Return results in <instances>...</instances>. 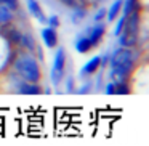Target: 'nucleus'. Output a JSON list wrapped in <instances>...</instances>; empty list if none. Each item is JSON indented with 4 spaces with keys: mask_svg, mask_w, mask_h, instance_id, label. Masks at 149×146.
I'll use <instances>...</instances> for the list:
<instances>
[{
    "mask_svg": "<svg viewBox=\"0 0 149 146\" xmlns=\"http://www.w3.org/2000/svg\"><path fill=\"white\" fill-rule=\"evenodd\" d=\"M138 58L133 48H120L114 50L109 55V79L112 82H127L130 74L135 69V59Z\"/></svg>",
    "mask_w": 149,
    "mask_h": 146,
    "instance_id": "nucleus-1",
    "label": "nucleus"
},
{
    "mask_svg": "<svg viewBox=\"0 0 149 146\" xmlns=\"http://www.w3.org/2000/svg\"><path fill=\"white\" fill-rule=\"evenodd\" d=\"M13 69L21 79H24L27 82L39 84L40 77H42L39 61L29 53H19L13 61Z\"/></svg>",
    "mask_w": 149,
    "mask_h": 146,
    "instance_id": "nucleus-2",
    "label": "nucleus"
},
{
    "mask_svg": "<svg viewBox=\"0 0 149 146\" xmlns=\"http://www.w3.org/2000/svg\"><path fill=\"white\" fill-rule=\"evenodd\" d=\"M66 71V52L63 47H59L56 50L55 59H53V66H52V72H50V77H52V84L55 87H58L59 82L63 80V75Z\"/></svg>",
    "mask_w": 149,
    "mask_h": 146,
    "instance_id": "nucleus-3",
    "label": "nucleus"
},
{
    "mask_svg": "<svg viewBox=\"0 0 149 146\" xmlns=\"http://www.w3.org/2000/svg\"><path fill=\"white\" fill-rule=\"evenodd\" d=\"M15 80H13V90L18 95H42V87L39 84H34V82H27L24 79H21L19 75L15 72Z\"/></svg>",
    "mask_w": 149,
    "mask_h": 146,
    "instance_id": "nucleus-4",
    "label": "nucleus"
},
{
    "mask_svg": "<svg viewBox=\"0 0 149 146\" xmlns=\"http://www.w3.org/2000/svg\"><path fill=\"white\" fill-rule=\"evenodd\" d=\"M104 32H106V26H104V24L100 21V23H95L93 26L87 27V31H85V36L88 37L91 47L95 48V47L100 45V42H101V39H103Z\"/></svg>",
    "mask_w": 149,
    "mask_h": 146,
    "instance_id": "nucleus-5",
    "label": "nucleus"
},
{
    "mask_svg": "<svg viewBox=\"0 0 149 146\" xmlns=\"http://www.w3.org/2000/svg\"><path fill=\"white\" fill-rule=\"evenodd\" d=\"M42 40L47 48H56V45H58V32H56L55 27L47 26L45 29H42Z\"/></svg>",
    "mask_w": 149,
    "mask_h": 146,
    "instance_id": "nucleus-6",
    "label": "nucleus"
},
{
    "mask_svg": "<svg viewBox=\"0 0 149 146\" xmlns=\"http://www.w3.org/2000/svg\"><path fill=\"white\" fill-rule=\"evenodd\" d=\"M100 68H101V56H93V58L88 59L84 64V68H82V71H80V77H88V75L98 72Z\"/></svg>",
    "mask_w": 149,
    "mask_h": 146,
    "instance_id": "nucleus-7",
    "label": "nucleus"
},
{
    "mask_svg": "<svg viewBox=\"0 0 149 146\" xmlns=\"http://www.w3.org/2000/svg\"><path fill=\"white\" fill-rule=\"evenodd\" d=\"M27 8H29V11L32 13V16L37 18L39 23H42V24L47 23V16H45V13H43L42 7H40V3L37 0H27Z\"/></svg>",
    "mask_w": 149,
    "mask_h": 146,
    "instance_id": "nucleus-8",
    "label": "nucleus"
},
{
    "mask_svg": "<svg viewBox=\"0 0 149 146\" xmlns=\"http://www.w3.org/2000/svg\"><path fill=\"white\" fill-rule=\"evenodd\" d=\"M75 50H77L79 53H82V55H85V53H88L93 47H91L90 40H88V37L85 36V34H80V36L75 39V43H74Z\"/></svg>",
    "mask_w": 149,
    "mask_h": 146,
    "instance_id": "nucleus-9",
    "label": "nucleus"
},
{
    "mask_svg": "<svg viewBox=\"0 0 149 146\" xmlns=\"http://www.w3.org/2000/svg\"><path fill=\"white\" fill-rule=\"evenodd\" d=\"M72 8V13H71V21L74 24H79L82 20H84L85 16H87V8H85V5L82 3H75Z\"/></svg>",
    "mask_w": 149,
    "mask_h": 146,
    "instance_id": "nucleus-10",
    "label": "nucleus"
},
{
    "mask_svg": "<svg viewBox=\"0 0 149 146\" xmlns=\"http://www.w3.org/2000/svg\"><path fill=\"white\" fill-rule=\"evenodd\" d=\"M122 5H123V0H116V2L109 7V10H106V20L109 21V23H112L114 20H117L120 10H122Z\"/></svg>",
    "mask_w": 149,
    "mask_h": 146,
    "instance_id": "nucleus-11",
    "label": "nucleus"
},
{
    "mask_svg": "<svg viewBox=\"0 0 149 146\" xmlns=\"http://www.w3.org/2000/svg\"><path fill=\"white\" fill-rule=\"evenodd\" d=\"M119 37V45L125 47V48H135L138 43V36H132V34H120Z\"/></svg>",
    "mask_w": 149,
    "mask_h": 146,
    "instance_id": "nucleus-12",
    "label": "nucleus"
},
{
    "mask_svg": "<svg viewBox=\"0 0 149 146\" xmlns=\"http://www.w3.org/2000/svg\"><path fill=\"white\" fill-rule=\"evenodd\" d=\"M21 48L27 50V52H34V50H37V43H36V39H34L31 34H26L23 32V39H21Z\"/></svg>",
    "mask_w": 149,
    "mask_h": 146,
    "instance_id": "nucleus-13",
    "label": "nucleus"
},
{
    "mask_svg": "<svg viewBox=\"0 0 149 146\" xmlns=\"http://www.w3.org/2000/svg\"><path fill=\"white\" fill-rule=\"evenodd\" d=\"M13 20V11L5 5H0V27L2 26H8Z\"/></svg>",
    "mask_w": 149,
    "mask_h": 146,
    "instance_id": "nucleus-14",
    "label": "nucleus"
},
{
    "mask_svg": "<svg viewBox=\"0 0 149 146\" xmlns=\"http://www.w3.org/2000/svg\"><path fill=\"white\" fill-rule=\"evenodd\" d=\"M128 82H114V95H130Z\"/></svg>",
    "mask_w": 149,
    "mask_h": 146,
    "instance_id": "nucleus-15",
    "label": "nucleus"
},
{
    "mask_svg": "<svg viewBox=\"0 0 149 146\" xmlns=\"http://www.w3.org/2000/svg\"><path fill=\"white\" fill-rule=\"evenodd\" d=\"M122 8H123V16H128L132 11H135L138 8V0H125Z\"/></svg>",
    "mask_w": 149,
    "mask_h": 146,
    "instance_id": "nucleus-16",
    "label": "nucleus"
},
{
    "mask_svg": "<svg viewBox=\"0 0 149 146\" xmlns=\"http://www.w3.org/2000/svg\"><path fill=\"white\" fill-rule=\"evenodd\" d=\"M47 24H48L50 27H59V24H61V21H59V18L56 16V15H52V16L47 18Z\"/></svg>",
    "mask_w": 149,
    "mask_h": 146,
    "instance_id": "nucleus-17",
    "label": "nucleus"
},
{
    "mask_svg": "<svg viewBox=\"0 0 149 146\" xmlns=\"http://www.w3.org/2000/svg\"><path fill=\"white\" fill-rule=\"evenodd\" d=\"M125 21H127V16H123V15H122V18H120V20L117 21V24H116L114 36H120V32H122V29H123V24H125Z\"/></svg>",
    "mask_w": 149,
    "mask_h": 146,
    "instance_id": "nucleus-18",
    "label": "nucleus"
},
{
    "mask_svg": "<svg viewBox=\"0 0 149 146\" xmlns=\"http://www.w3.org/2000/svg\"><path fill=\"white\" fill-rule=\"evenodd\" d=\"M91 87H93V84H91L90 80H87L84 85H82L80 88L77 90V95H84V93H90V90H91Z\"/></svg>",
    "mask_w": 149,
    "mask_h": 146,
    "instance_id": "nucleus-19",
    "label": "nucleus"
},
{
    "mask_svg": "<svg viewBox=\"0 0 149 146\" xmlns=\"http://www.w3.org/2000/svg\"><path fill=\"white\" fill-rule=\"evenodd\" d=\"M104 18H106V8H103V7H101L100 10H98L96 13H95L93 21H95V23H100V21H103Z\"/></svg>",
    "mask_w": 149,
    "mask_h": 146,
    "instance_id": "nucleus-20",
    "label": "nucleus"
},
{
    "mask_svg": "<svg viewBox=\"0 0 149 146\" xmlns=\"http://www.w3.org/2000/svg\"><path fill=\"white\" fill-rule=\"evenodd\" d=\"M2 5H5V7H8L11 11L18 10V0H3V2H2Z\"/></svg>",
    "mask_w": 149,
    "mask_h": 146,
    "instance_id": "nucleus-21",
    "label": "nucleus"
},
{
    "mask_svg": "<svg viewBox=\"0 0 149 146\" xmlns=\"http://www.w3.org/2000/svg\"><path fill=\"white\" fill-rule=\"evenodd\" d=\"M104 93L106 95H114V82L109 80L106 84V87H104Z\"/></svg>",
    "mask_w": 149,
    "mask_h": 146,
    "instance_id": "nucleus-22",
    "label": "nucleus"
},
{
    "mask_svg": "<svg viewBox=\"0 0 149 146\" xmlns=\"http://www.w3.org/2000/svg\"><path fill=\"white\" fill-rule=\"evenodd\" d=\"M59 2H63V3H64L66 7H69V8L74 7V5L77 3V0H59Z\"/></svg>",
    "mask_w": 149,
    "mask_h": 146,
    "instance_id": "nucleus-23",
    "label": "nucleus"
},
{
    "mask_svg": "<svg viewBox=\"0 0 149 146\" xmlns=\"http://www.w3.org/2000/svg\"><path fill=\"white\" fill-rule=\"evenodd\" d=\"M72 82H74L72 79H68V92H72V90H74V84H72Z\"/></svg>",
    "mask_w": 149,
    "mask_h": 146,
    "instance_id": "nucleus-24",
    "label": "nucleus"
},
{
    "mask_svg": "<svg viewBox=\"0 0 149 146\" xmlns=\"http://www.w3.org/2000/svg\"><path fill=\"white\" fill-rule=\"evenodd\" d=\"M77 2H79V3H82V5H85V3H87V0H77Z\"/></svg>",
    "mask_w": 149,
    "mask_h": 146,
    "instance_id": "nucleus-25",
    "label": "nucleus"
},
{
    "mask_svg": "<svg viewBox=\"0 0 149 146\" xmlns=\"http://www.w3.org/2000/svg\"><path fill=\"white\" fill-rule=\"evenodd\" d=\"M95 2H104V0H95Z\"/></svg>",
    "mask_w": 149,
    "mask_h": 146,
    "instance_id": "nucleus-26",
    "label": "nucleus"
}]
</instances>
